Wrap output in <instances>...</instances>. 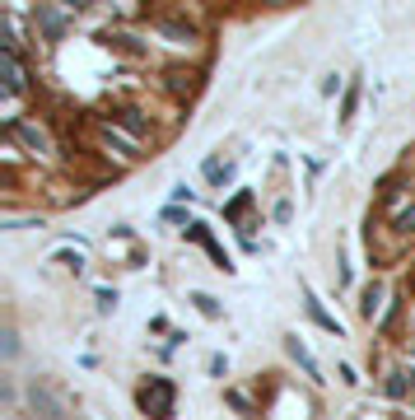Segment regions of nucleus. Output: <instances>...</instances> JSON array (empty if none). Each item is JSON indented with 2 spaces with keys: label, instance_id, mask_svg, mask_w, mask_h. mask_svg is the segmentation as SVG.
<instances>
[{
  "label": "nucleus",
  "instance_id": "nucleus-1",
  "mask_svg": "<svg viewBox=\"0 0 415 420\" xmlns=\"http://www.w3.org/2000/svg\"><path fill=\"white\" fill-rule=\"evenodd\" d=\"M140 406H145L154 420H169L173 416V383L169 378H150V383L140 388Z\"/></svg>",
  "mask_w": 415,
  "mask_h": 420
},
{
  "label": "nucleus",
  "instance_id": "nucleus-2",
  "mask_svg": "<svg viewBox=\"0 0 415 420\" xmlns=\"http://www.w3.org/2000/svg\"><path fill=\"white\" fill-rule=\"evenodd\" d=\"M29 402H33V411H42L47 420H61V416H65L61 397H56L52 388H42V383H33V388H29Z\"/></svg>",
  "mask_w": 415,
  "mask_h": 420
},
{
  "label": "nucleus",
  "instance_id": "nucleus-3",
  "mask_svg": "<svg viewBox=\"0 0 415 420\" xmlns=\"http://www.w3.org/2000/svg\"><path fill=\"white\" fill-rule=\"evenodd\" d=\"M10 140H24L33 155H47V131L42 126H29V122H19V117H10Z\"/></svg>",
  "mask_w": 415,
  "mask_h": 420
},
{
  "label": "nucleus",
  "instance_id": "nucleus-4",
  "mask_svg": "<svg viewBox=\"0 0 415 420\" xmlns=\"http://www.w3.org/2000/svg\"><path fill=\"white\" fill-rule=\"evenodd\" d=\"M29 89V70L19 61V52H5V93H24Z\"/></svg>",
  "mask_w": 415,
  "mask_h": 420
},
{
  "label": "nucleus",
  "instance_id": "nucleus-5",
  "mask_svg": "<svg viewBox=\"0 0 415 420\" xmlns=\"http://www.w3.org/2000/svg\"><path fill=\"white\" fill-rule=\"evenodd\" d=\"M38 24L47 29V38H61V29H65V19L56 10H38Z\"/></svg>",
  "mask_w": 415,
  "mask_h": 420
},
{
  "label": "nucleus",
  "instance_id": "nucleus-6",
  "mask_svg": "<svg viewBox=\"0 0 415 420\" xmlns=\"http://www.w3.org/2000/svg\"><path fill=\"white\" fill-rule=\"evenodd\" d=\"M0 350H5V359L19 355V341H15V332H10V327H5V336H0Z\"/></svg>",
  "mask_w": 415,
  "mask_h": 420
}]
</instances>
